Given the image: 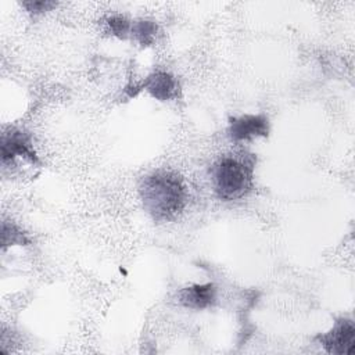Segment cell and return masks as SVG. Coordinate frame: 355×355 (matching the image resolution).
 I'll return each instance as SVG.
<instances>
[{
  "instance_id": "obj_1",
  "label": "cell",
  "mask_w": 355,
  "mask_h": 355,
  "mask_svg": "<svg viewBox=\"0 0 355 355\" xmlns=\"http://www.w3.org/2000/svg\"><path fill=\"white\" fill-rule=\"evenodd\" d=\"M140 198L151 218L164 222L182 212L186 205L187 191L179 175L169 171H157L141 180Z\"/></svg>"
},
{
  "instance_id": "obj_2",
  "label": "cell",
  "mask_w": 355,
  "mask_h": 355,
  "mask_svg": "<svg viewBox=\"0 0 355 355\" xmlns=\"http://www.w3.org/2000/svg\"><path fill=\"white\" fill-rule=\"evenodd\" d=\"M212 176L215 191L220 200H239L252 187L254 161L248 157L226 155L216 162Z\"/></svg>"
},
{
  "instance_id": "obj_3",
  "label": "cell",
  "mask_w": 355,
  "mask_h": 355,
  "mask_svg": "<svg viewBox=\"0 0 355 355\" xmlns=\"http://www.w3.org/2000/svg\"><path fill=\"white\" fill-rule=\"evenodd\" d=\"M316 340L329 354L352 355L355 352V326L349 319H338L327 333L318 336Z\"/></svg>"
},
{
  "instance_id": "obj_4",
  "label": "cell",
  "mask_w": 355,
  "mask_h": 355,
  "mask_svg": "<svg viewBox=\"0 0 355 355\" xmlns=\"http://www.w3.org/2000/svg\"><path fill=\"white\" fill-rule=\"evenodd\" d=\"M24 158L31 164H37V155L33 150L32 139L22 130H10L1 136V162L6 165L15 158Z\"/></svg>"
},
{
  "instance_id": "obj_5",
  "label": "cell",
  "mask_w": 355,
  "mask_h": 355,
  "mask_svg": "<svg viewBox=\"0 0 355 355\" xmlns=\"http://www.w3.org/2000/svg\"><path fill=\"white\" fill-rule=\"evenodd\" d=\"M269 133V121L265 115L244 114L230 118L229 136L234 141H245L254 137H265Z\"/></svg>"
},
{
  "instance_id": "obj_6",
  "label": "cell",
  "mask_w": 355,
  "mask_h": 355,
  "mask_svg": "<svg viewBox=\"0 0 355 355\" xmlns=\"http://www.w3.org/2000/svg\"><path fill=\"white\" fill-rule=\"evenodd\" d=\"M140 89H146L154 98L161 101L175 100L180 90L178 80L164 71H157L148 75L140 85Z\"/></svg>"
},
{
  "instance_id": "obj_7",
  "label": "cell",
  "mask_w": 355,
  "mask_h": 355,
  "mask_svg": "<svg viewBox=\"0 0 355 355\" xmlns=\"http://www.w3.org/2000/svg\"><path fill=\"white\" fill-rule=\"evenodd\" d=\"M180 305L190 309H205L216 301V288L214 284H191L178 293Z\"/></svg>"
},
{
  "instance_id": "obj_8",
  "label": "cell",
  "mask_w": 355,
  "mask_h": 355,
  "mask_svg": "<svg viewBox=\"0 0 355 355\" xmlns=\"http://www.w3.org/2000/svg\"><path fill=\"white\" fill-rule=\"evenodd\" d=\"M130 33L141 46H150L157 35V24L148 19H139L132 24Z\"/></svg>"
},
{
  "instance_id": "obj_9",
  "label": "cell",
  "mask_w": 355,
  "mask_h": 355,
  "mask_svg": "<svg viewBox=\"0 0 355 355\" xmlns=\"http://www.w3.org/2000/svg\"><path fill=\"white\" fill-rule=\"evenodd\" d=\"M29 240L25 236L24 232H21L17 226L14 225H8L6 222H3L1 226V244L3 248H6L7 245H14V244H26Z\"/></svg>"
},
{
  "instance_id": "obj_10",
  "label": "cell",
  "mask_w": 355,
  "mask_h": 355,
  "mask_svg": "<svg viewBox=\"0 0 355 355\" xmlns=\"http://www.w3.org/2000/svg\"><path fill=\"white\" fill-rule=\"evenodd\" d=\"M111 33L119 39H126L132 32V24L122 15H112L107 19Z\"/></svg>"
},
{
  "instance_id": "obj_11",
  "label": "cell",
  "mask_w": 355,
  "mask_h": 355,
  "mask_svg": "<svg viewBox=\"0 0 355 355\" xmlns=\"http://www.w3.org/2000/svg\"><path fill=\"white\" fill-rule=\"evenodd\" d=\"M21 4L29 12H33V14H40V12L49 11V10H51L55 6L54 1H49V0H25Z\"/></svg>"
}]
</instances>
